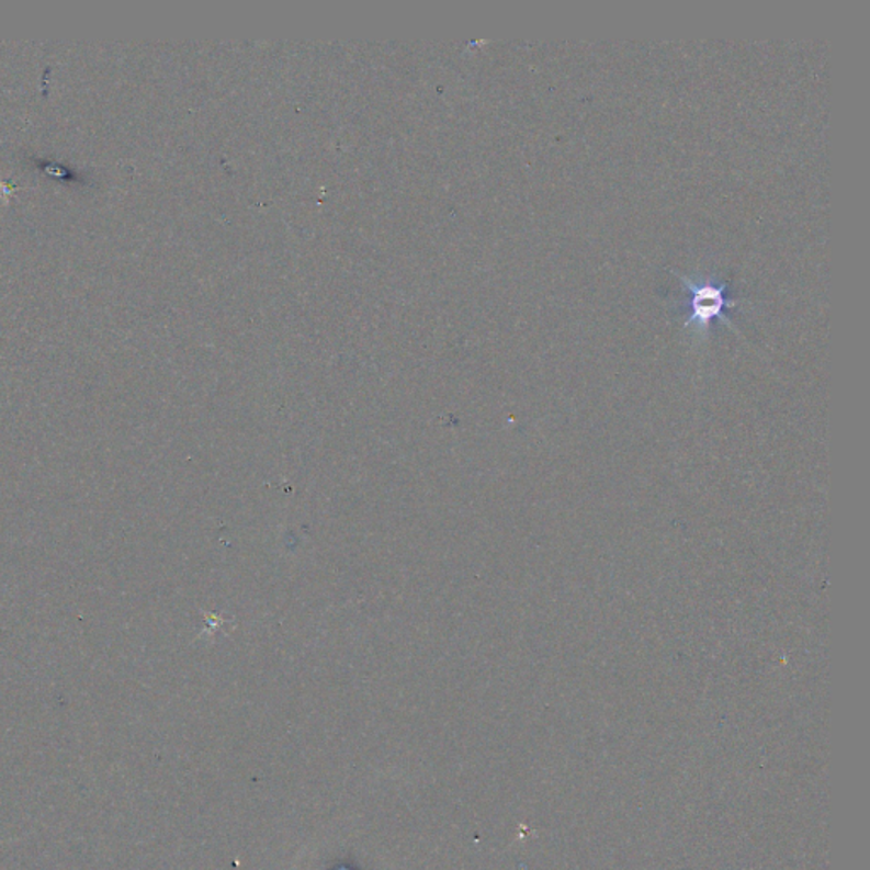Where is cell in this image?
Returning <instances> with one entry per match:
<instances>
[{
  "mask_svg": "<svg viewBox=\"0 0 870 870\" xmlns=\"http://www.w3.org/2000/svg\"><path fill=\"white\" fill-rule=\"evenodd\" d=\"M680 281H682L683 287L689 291V300L683 305V308L689 313L686 328H696V332L705 336L714 320L724 321L731 327L730 318L726 317L724 309L735 308L738 303L730 302L727 298L726 284L712 280V278L693 281L680 278Z\"/></svg>",
  "mask_w": 870,
  "mask_h": 870,
  "instance_id": "1",
  "label": "cell"
}]
</instances>
